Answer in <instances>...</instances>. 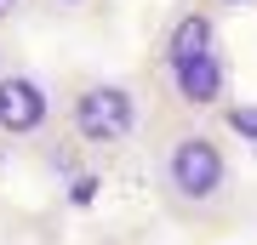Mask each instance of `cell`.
Listing matches in <instances>:
<instances>
[{
    "instance_id": "9c48e42d",
    "label": "cell",
    "mask_w": 257,
    "mask_h": 245,
    "mask_svg": "<svg viewBox=\"0 0 257 245\" xmlns=\"http://www.w3.org/2000/svg\"><path fill=\"white\" fill-rule=\"evenodd\" d=\"M217 6H257V0H217Z\"/></svg>"
},
{
    "instance_id": "277c9868",
    "label": "cell",
    "mask_w": 257,
    "mask_h": 245,
    "mask_svg": "<svg viewBox=\"0 0 257 245\" xmlns=\"http://www.w3.org/2000/svg\"><path fill=\"white\" fill-rule=\"evenodd\" d=\"M166 91H172V103L189 120L217 114L223 103H229V52L211 46V52L189 57V63H172V69H166Z\"/></svg>"
},
{
    "instance_id": "6da1fadb",
    "label": "cell",
    "mask_w": 257,
    "mask_h": 245,
    "mask_svg": "<svg viewBox=\"0 0 257 245\" xmlns=\"http://www.w3.org/2000/svg\"><path fill=\"white\" fill-rule=\"evenodd\" d=\"M155 188H160L166 211H177V217H189V222L223 217L229 200H234V188H240L229 143L211 126H200V120L166 131L155 143Z\"/></svg>"
},
{
    "instance_id": "5b68a950",
    "label": "cell",
    "mask_w": 257,
    "mask_h": 245,
    "mask_svg": "<svg viewBox=\"0 0 257 245\" xmlns=\"http://www.w3.org/2000/svg\"><path fill=\"white\" fill-rule=\"evenodd\" d=\"M211 46H223V35H217V18H211L206 6H194V12H177V18H172V29L160 35V69H172V63H189V57L211 52Z\"/></svg>"
},
{
    "instance_id": "3957f363",
    "label": "cell",
    "mask_w": 257,
    "mask_h": 245,
    "mask_svg": "<svg viewBox=\"0 0 257 245\" xmlns=\"http://www.w3.org/2000/svg\"><path fill=\"white\" fill-rule=\"evenodd\" d=\"M57 126V97L35 69L0 74V143H40Z\"/></svg>"
},
{
    "instance_id": "52a82bcc",
    "label": "cell",
    "mask_w": 257,
    "mask_h": 245,
    "mask_svg": "<svg viewBox=\"0 0 257 245\" xmlns=\"http://www.w3.org/2000/svg\"><path fill=\"white\" fill-rule=\"evenodd\" d=\"M23 6H29V0H0V29H12V18H18Z\"/></svg>"
},
{
    "instance_id": "ba28073f",
    "label": "cell",
    "mask_w": 257,
    "mask_h": 245,
    "mask_svg": "<svg viewBox=\"0 0 257 245\" xmlns=\"http://www.w3.org/2000/svg\"><path fill=\"white\" fill-rule=\"evenodd\" d=\"M46 12H80V6H92V0H40Z\"/></svg>"
},
{
    "instance_id": "8992f818",
    "label": "cell",
    "mask_w": 257,
    "mask_h": 245,
    "mask_svg": "<svg viewBox=\"0 0 257 245\" xmlns=\"http://www.w3.org/2000/svg\"><path fill=\"white\" fill-rule=\"evenodd\" d=\"M12 69H18V46H12L6 29H0V74H12Z\"/></svg>"
},
{
    "instance_id": "7a4b0ae2",
    "label": "cell",
    "mask_w": 257,
    "mask_h": 245,
    "mask_svg": "<svg viewBox=\"0 0 257 245\" xmlns=\"http://www.w3.org/2000/svg\"><path fill=\"white\" fill-rule=\"evenodd\" d=\"M57 109H63L69 137L80 148H92V154L126 148L132 137L143 131V97L126 80H103V74H97V80H80Z\"/></svg>"
}]
</instances>
